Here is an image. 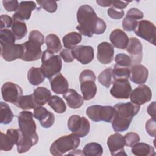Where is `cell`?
Returning a JSON list of instances; mask_svg holds the SVG:
<instances>
[{
    "mask_svg": "<svg viewBox=\"0 0 156 156\" xmlns=\"http://www.w3.org/2000/svg\"><path fill=\"white\" fill-rule=\"evenodd\" d=\"M143 18V13L138 9L135 7L130 9L122 21L123 29L128 32L133 31L137 26L138 20Z\"/></svg>",
    "mask_w": 156,
    "mask_h": 156,
    "instance_id": "17",
    "label": "cell"
},
{
    "mask_svg": "<svg viewBox=\"0 0 156 156\" xmlns=\"http://www.w3.org/2000/svg\"><path fill=\"white\" fill-rule=\"evenodd\" d=\"M132 153L138 156H154L155 155L154 148L145 143H136L132 148Z\"/></svg>",
    "mask_w": 156,
    "mask_h": 156,
    "instance_id": "29",
    "label": "cell"
},
{
    "mask_svg": "<svg viewBox=\"0 0 156 156\" xmlns=\"http://www.w3.org/2000/svg\"><path fill=\"white\" fill-rule=\"evenodd\" d=\"M63 98L66 101L68 107L71 108H79L83 104V97L74 89H68L63 94Z\"/></svg>",
    "mask_w": 156,
    "mask_h": 156,
    "instance_id": "26",
    "label": "cell"
},
{
    "mask_svg": "<svg viewBox=\"0 0 156 156\" xmlns=\"http://www.w3.org/2000/svg\"><path fill=\"white\" fill-rule=\"evenodd\" d=\"M44 41V37L41 32L36 30H32L29 34V40L22 44L24 52L21 59L26 62L38 60L42 55L41 46Z\"/></svg>",
    "mask_w": 156,
    "mask_h": 156,
    "instance_id": "3",
    "label": "cell"
},
{
    "mask_svg": "<svg viewBox=\"0 0 156 156\" xmlns=\"http://www.w3.org/2000/svg\"><path fill=\"white\" fill-rule=\"evenodd\" d=\"M0 27L1 29H7L12 26L13 23V19L9 15H2L0 16Z\"/></svg>",
    "mask_w": 156,
    "mask_h": 156,
    "instance_id": "47",
    "label": "cell"
},
{
    "mask_svg": "<svg viewBox=\"0 0 156 156\" xmlns=\"http://www.w3.org/2000/svg\"><path fill=\"white\" fill-rule=\"evenodd\" d=\"M15 105L23 110L34 109L37 107L32 94L30 95L21 96Z\"/></svg>",
    "mask_w": 156,
    "mask_h": 156,
    "instance_id": "34",
    "label": "cell"
},
{
    "mask_svg": "<svg viewBox=\"0 0 156 156\" xmlns=\"http://www.w3.org/2000/svg\"><path fill=\"white\" fill-rule=\"evenodd\" d=\"M12 31L16 40H21L23 38L27 32L26 23L23 21L13 19Z\"/></svg>",
    "mask_w": 156,
    "mask_h": 156,
    "instance_id": "33",
    "label": "cell"
},
{
    "mask_svg": "<svg viewBox=\"0 0 156 156\" xmlns=\"http://www.w3.org/2000/svg\"><path fill=\"white\" fill-rule=\"evenodd\" d=\"M49 81L52 91L56 94H64L68 90V82L60 73L51 77Z\"/></svg>",
    "mask_w": 156,
    "mask_h": 156,
    "instance_id": "24",
    "label": "cell"
},
{
    "mask_svg": "<svg viewBox=\"0 0 156 156\" xmlns=\"http://www.w3.org/2000/svg\"><path fill=\"white\" fill-rule=\"evenodd\" d=\"M114 108L116 113L112 122V126L116 132H124L129 129L133 118L138 114L140 106L128 102L115 104Z\"/></svg>",
    "mask_w": 156,
    "mask_h": 156,
    "instance_id": "2",
    "label": "cell"
},
{
    "mask_svg": "<svg viewBox=\"0 0 156 156\" xmlns=\"http://www.w3.org/2000/svg\"><path fill=\"white\" fill-rule=\"evenodd\" d=\"M97 4L102 7H108L112 5V1H104V0H97Z\"/></svg>",
    "mask_w": 156,
    "mask_h": 156,
    "instance_id": "51",
    "label": "cell"
},
{
    "mask_svg": "<svg viewBox=\"0 0 156 156\" xmlns=\"http://www.w3.org/2000/svg\"><path fill=\"white\" fill-rule=\"evenodd\" d=\"M116 113L114 107L100 105H93L88 107L86 110V115L94 122L101 121L112 122Z\"/></svg>",
    "mask_w": 156,
    "mask_h": 156,
    "instance_id": "7",
    "label": "cell"
},
{
    "mask_svg": "<svg viewBox=\"0 0 156 156\" xmlns=\"http://www.w3.org/2000/svg\"><path fill=\"white\" fill-rule=\"evenodd\" d=\"M148 114L154 118H155V102H152L149 105L147 109Z\"/></svg>",
    "mask_w": 156,
    "mask_h": 156,
    "instance_id": "50",
    "label": "cell"
},
{
    "mask_svg": "<svg viewBox=\"0 0 156 156\" xmlns=\"http://www.w3.org/2000/svg\"><path fill=\"white\" fill-rule=\"evenodd\" d=\"M60 56L62 57V58H63L64 62H65L66 63L72 62L74 59L71 49H63L60 53Z\"/></svg>",
    "mask_w": 156,
    "mask_h": 156,
    "instance_id": "48",
    "label": "cell"
},
{
    "mask_svg": "<svg viewBox=\"0 0 156 156\" xmlns=\"http://www.w3.org/2000/svg\"><path fill=\"white\" fill-rule=\"evenodd\" d=\"M80 141L79 137L74 133L62 136L52 143L50 152L53 155H62L68 151L75 150Z\"/></svg>",
    "mask_w": 156,
    "mask_h": 156,
    "instance_id": "4",
    "label": "cell"
},
{
    "mask_svg": "<svg viewBox=\"0 0 156 156\" xmlns=\"http://www.w3.org/2000/svg\"><path fill=\"white\" fill-rule=\"evenodd\" d=\"M41 69L40 68L32 67L27 73V79L29 83L33 85H38L45 79Z\"/></svg>",
    "mask_w": 156,
    "mask_h": 156,
    "instance_id": "30",
    "label": "cell"
},
{
    "mask_svg": "<svg viewBox=\"0 0 156 156\" xmlns=\"http://www.w3.org/2000/svg\"><path fill=\"white\" fill-rule=\"evenodd\" d=\"M13 114L10 110L9 105L4 102L0 103V122L3 124H7L12 122L13 118Z\"/></svg>",
    "mask_w": 156,
    "mask_h": 156,
    "instance_id": "35",
    "label": "cell"
},
{
    "mask_svg": "<svg viewBox=\"0 0 156 156\" xmlns=\"http://www.w3.org/2000/svg\"><path fill=\"white\" fill-rule=\"evenodd\" d=\"M33 115L44 128H49L54 123L55 117L54 114L42 106H37L35 108Z\"/></svg>",
    "mask_w": 156,
    "mask_h": 156,
    "instance_id": "20",
    "label": "cell"
},
{
    "mask_svg": "<svg viewBox=\"0 0 156 156\" xmlns=\"http://www.w3.org/2000/svg\"><path fill=\"white\" fill-rule=\"evenodd\" d=\"M112 75L114 80H128L130 76V69L129 67H125L115 64L112 69Z\"/></svg>",
    "mask_w": 156,
    "mask_h": 156,
    "instance_id": "36",
    "label": "cell"
},
{
    "mask_svg": "<svg viewBox=\"0 0 156 156\" xmlns=\"http://www.w3.org/2000/svg\"><path fill=\"white\" fill-rule=\"evenodd\" d=\"M133 31L137 36L155 45L156 27L151 21L147 20L138 21L137 26Z\"/></svg>",
    "mask_w": 156,
    "mask_h": 156,
    "instance_id": "10",
    "label": "cell"
},
{
    "mask_svg": "<svg viewBox=\"0 0 156 156\" xmlns=\"http://www.w3.org/2000/svg\"><path fill=\"white\" fill-rule=\"evenodd\" d=\"M107 143L112 155H127L124 149V138L121 134L116 132L111 135L108 137Z\"/></svg>",
    "mask_w": 156,
    "mask_h": 156,
    "instance_id": "15",
    "label": "cell"
},
{
    "mask_svg": "<svg viewBox=\"0 0 156 156\" xmlns=\"http://www.w3.org/2000/svg\"><path fill=\"white\" fill-rule=\"evenodd\" d=\"M16 38L12 30L8 29L0 30V43L1 44L15 43Z\"/></svg>",
    "mask_w": 156,
    "mask_h": 156,
    "instance_id": "40",
    "label": "cell"
},
{
    "mask_svg": "<svg viewBox=\"0 0 156 156\" xmlns=\"http://www.w3.org/2000/svg\"><path fill=\"white\" fill-rule=\"evenodd\" d=\"M20 130L9 129L6 134L1 132V149L5 151H10L16 144L20 136Z\"/></svg>",
    "mask_w": 156,
    "mask_h": 156,
    "instance_id": "18",
    "label": "cell"
},
{
    "mask_svg": "<svg viewBox=\"0 0 156 156\" xmlns=\"http://www.w3.org/2000/svg\"><path fill=\"white\" fill-rule=\"evenodd\" d=\"M96 79V75L91 70L85 69L81 72L79 76V81L80 90L84 100H90L96 95L97 92V87L95 84Z\"/></svg>",
    "mask_w": 156,
    "mask_h": 156,
    "instance_id": "6",
    "label": "cell"
},
{
    "mask_svg": "<svg viewBox=\"0 0 156 156\" xmlns=\"http://www.w3.org/2000/svg\"><path fill=\"white\" fill-rule=\"evenodd\" d=\"M33 117L34 115L30 112H21L18 116L20 130L25 136L38 137L36 133V124Z\"/></svg>",
    "mask_w": 156,
    "mask_h": 156,
    "instance_id": "9",
    "label": "cell"
},
{
    "mask_svg": "<svg viewBox=\"0 0 156 156\" xmlns=\"http://www.w3.org/2000/svg\"><path fill=\"white\" fill-rule=\"evenodd\" d=\"M45 43L47 50L52 54L58 52L62 48V45L58 37L54 34H50L46 36Z\"/></svg>",
    "mask_w": 156,
    "mask_h": 156,
    "instance_id": "31",
    "label": "cell"
},
{
    "mask_svg": "<svg viewBox=\"0 0 156 156\" xmlns=\"http://www.w3.org/2000/svg\"><path fill=\"white\" fill-rule=\"evenodd\" d=\"M1 94L5 102L15 104L23 96V90L18 85L11 82H7L2 86Z\"/></svg>",
    "mask_w": 156,
    "mask_h": 156,
    "instance_id": "11",
    "label": "cell"
},
{
    "mask_svg": "<svg viewBox=\"0 0 156 156\" xmlns=\"http://www.w3.org/2000/svg\"><path fill=\"white\" fill-rule=\"evenodd\" d=\"M114 56L113 46L108 42H102L98 46L97 58L102 64L110 63Z\"/></svg>",
    "mask_w": 156,
    "mask_h": 156,
    "instance_id": "22",
    "label": "cell"
},
{
    "mask_svg": "<svg viewBox=\"0 0 156 156\" xmlns=\"http://www.w3.org/2000/svg\"><path fill=\"white\" fill-rule=\"evenodd\" d=\"M1 54L2 57L7 62L13 61L21 58L23 56L24 49L22 44H1Z\"/></svg>",
    "mask_w": 156,
    "mask_h": 156,
    "instance_id": "14",
    "label": "cell"
},
{
    "mask_svg": "<svg viewBox=\"0 0 156 156\" xmlns=\"http://www.w3.org/2000/svg\"><path fill=\"white\" fill-rule=\"evenodd\" d=\"M32 94L37 106L45 105L51 97V91L48 88L43 87H39L35 89Z\"/></svg>",
    "mask_w": 156,
    "mask_h": 156,
    "instance_id": "28",
    "label": "cell"
},
{
    "mask_svg": "<svg viewBox=\"0 0 156 156\" xmlns=\"http://www.w3.org/2000/svg\"><path fill=\"white\" fill-rule=\"evenodd\" d=\"M130 1H112V5L113 7L120 9V10H122L123 9L126 8L128 4L130 2Z\"/></svg>",
    "mask_w": 156,
    "mask_h": 156,
    "instance_id": "49",
    "label": "cell"
},
{
    "mask_svg": "<svg viewBox=\"0 0 156 156\" xmlns=\"http://www.w3.org/2000/svg\"><path fill=\"white\" fill-rule=\"evenodd\" d=\"M71 51L74 58L83 65L90 63L94 58V49L91 46H76Z\"/></svg>",
    "mask_w": 156,
    "mask_h": 156,
    "instance_id": "16",
    "label": "cell"
},
{
    "mask_svg": "<svg viewBox=\"0 0 156 156\" xmlns=\"http://www.w3.org/2000/svg\"><path fill=\"white\" fill-rule=\"evenodd\" d=\"M82 151L83 154L86 156H101L103 153V149L100 144L93 142L87 144Z\"/></svg>",
    "mask_w": 156,
    "mask_h": 156,
    "instance_id": "37",
    "label": "cell"
},
{
    "mask_svg": "<svg viewBox=\"0 0 156 156\" xmlns=\"http://www.w3.org/2000/svg\"><path fill=\"white\" fill-rule=\"evenodd\" d=\"M142 48V44L138 38L135 37L129 38L126 50L130 55V57L133 65L139 64L141 62Z\"/></svg>",
    "mask_w": 156,
    "mask_h": 156,
    "instance_id": "19",
    "label": "cell"
},
{
    "mask_svg": "<svg viewBox=\"0 0 156 156\" xmlns=\"http://www.w3.org/2000/svg\"><path fill=\"white\" fill-rule=\"evenodd\" d=\"M132 91V87L128 80H114L110 93L117 99H128Z\"/></svg>",
    "mask_w": 156,
    "mask_h": 156,
    "instance_id": "12",
    "label": "cell"
},
{
    "mask_svg": "<svg viewBox=\"0 0 156 156\" xmlns=\"http://www.w3.org/2000/svg\"><path fill=\"white\" fill-rule=\"evenodd\" d=\"M130 99L133 104L143 105L151 100L152 91L148 86L141 84L131 91Z\"/></svg>",
    "mask_w": 156,
    "mask_h": 156,
    "instance_id": "13",
    "label": "cell"
},
{
    "mask_svg": "<svg viewBox=\"0 0 156 156\" xmlns=\"http://www.w3.org/2000/svg\"><path fill=\"white\" fill-rule=\"evenodd\" d=\"M107 13L108 16L115 20H118L122 18L124 15V12L123 10H120L118 9H116L113 6L110 7L108 10Z\"/></svg>",
    "mask_w": 156,
    "mask_h": 156,
    "instance_id": "44",
    "label": "cell"
},
{
    "mask_svg": "<svg viewBox=\"0 0 156 156\" xmlns=\"http://www.w3.org/2000/svg\"><path fill=\"white\" fill-rule=\"evenodd\" d=\"M125 145L127 147H132L135 144L139 142L140 138L136 133L135 132H129L127 133L124 136Z\"/></svg>",
    "mask_w": 156,
    "mask_h": 156,
    "instance_id": "43",
    "label": "cell"
},
{
    "mask_svg": "<svg viewBox=\"0 0 156 156\" xmlns=\"http://www.w3.org/2000/svg\"><path fill=\"white\" fill-rule=\"evenodd\" d=\"M68 127L73 133L79 138H83L89 133L90 124L86 118L77 115H73L68 119Z\"/></svg>",
    "mask_w": 156,
    "mask_h": 156,
    "instance_id": "8",
    "label": "cell"
},
{
    "mask_svg": "<svg viewBox=\"0 0 156 156\" xmlns=\"http://www.w3.org/2000/svg\"><path fill=\"white\" fill-rule=\"evenodd\" d=\"M77 20L79 24L76 29L81 34L88 37H91L93 34H103L107 27L105 21L98 17L94 9L87 4L79 8Z\"/></svg>",
    "mask_w": 156,
    "mask_h": 156,
    "instance_id": "1",
    "label": "cell"
},
{
    "mask_svg": "<svg viewBox=\"0 0 156 156\" xmlns=\"http://www.w3.org/2000/svg\"><path fill=\"white\" fill-rule=\"evenodd\" d=\"M155 118H152L149 119L146 123V130L147 133L151 136H155Z\"/></svg>",
    "mask_w": 156,
    "mask_h": 156,
    "instance_id": "45",
    "label": "cell"
},
{
    "mask_svg": "<svg viewBox=\"0 0 156 156\" xmlns=\"http://www.w3.org/2000/svg\"><path fill=\"white\" fill-rule=\"evenodd\" d=\"M48 105L53 109L56 113H63L66 110V105L63 99L58 96H52L48 102Z\"/></svg>",
    "mask_w": 156,
    "mask_h": 156,
    "instance_id": "38",
    "label": "cell"
},
{
    "mask_svg": "<svg viewBox=\"0 0 156 156\" xmlns=\"http://www.w3.org/2000/svg\"><path fill=\"white\" fill-rule=\"evenodd\" d=\"M129 40V38L127 34L119 29H115L110 35V40L112 44L118 49H126L128 45Z\"/></svg>",
    "mask_w": 156,
    "mask_h": 156,
    "instance_id": "25",
    "label": "cell"
},
{
    "mask_svg": "<svg viewBox=\"0 0 156 156\" xmlns=\"http://www.w3.org/2000/svg\"><path fill=\"white\" fill-rule=\"evenodd\" d=\"M62 67V62L60 55H54L47 49L42 53L40 68L48 79L59 73Z\"/></svg>",
    "mask_w": 156,
    "mask_h": 156,
    "instance_id": "5",
    "label": "cell"
},
{
    "mask_svg": "<svg viewBox=\"0 0 156 156\" xmlns=\"http://www.w3.org/2000/svg\"><path fill=\"white\" fill-rule=\"evenodd\" d=\"M115 61L116 62V64L119 66L130 67L132 65V60L130 57L124 53L118 54L115 56Z\"/></svg>",
    "mask_w": 156,
    "mask_h": 156,
    "instance_id": "42",
    "label": "cell"
},
{
    "mask_svg": "<svg viewBox=\"0 0 156 156\" xmlns=\"http://www.w3.org/2000/svg\"><path fill=\"white\" fill-rule=\"evenodd\" d=\"M98 81L102 85L106 88H109L114 81L112 75V68H108L102 71L98 76Z\"/></svg>",
    "mask_w": 156,
    "mask_h": 156,
    "instance_id": "39",
    "label": "cell"
},
{
    "mask_svg": "<svg viewBox=\"0 0 156 156\" xmlns=\"http://www.w3.org/2000/svg\"><path fill=\"white\" fill-rule=\"evenodd\" d=\"M130 79L136 84L144 83L148 78L149 72L147 69L143 65H133L130 68Z\"/></svg>",
    "mask_w": 156,
    "mask_h": 156,
    "instance_id": "23",
    "label": "cell"
},
{
    "mask_svg": "<svg viewBox=\"0 0 156 156\" xmlns=\"http://www.w3.org/2000/svg\"><path fill=\"white\" fill-rule=\"evenodd\" d=\"M38 141V137H29L24 135L20 130L18 140L16 143L17 151L19 154L27 152Z\"/></svg>",
    "mask_w": 156,
    "mask_h": 156,
    "instance_id": "27",
    "label": "cell"
},
{
    "mask_svg": "<svg viewBox=\"0 0 156 156\" xmlns=\"http://www.w3.org/2000/svg\"><path fill=\"white\" fill-rule=\"evenodd\" d=\"M36 2L41 8L44 9L48 12L54 13L57 10V4L56 1L51 0H43L37 1Z\"/></svg>",
    "mask_w": 156,
    "mask_h": 156,
    "instance_id": "41",
    "label": "cell"
},
{
    "mask_svg": "<svg viewBox=\"0 0 156 156\" xmlns=\"http://www.w3.org/2000/svg\"><path fill=\"white\" fill-rule=\"evenodd\" d=\"M2 4L4 9L7 12L16 11L19 6V2L18 1H2Z\"/></svg>",
    "mask_w": 156,
    "mask_h": 156,
    "instance_id": "46",
    "label": "cell"
},
{
    "mask_svg": "<svg viewBox=\"0 0 156 156\" xmlns=\"http://www.w3.org/2000/svg\"><path fill=\"white\" fill-rule=\"evenodd\" d=\"M37 7V5L34 1H21L17 10L13 15V19L20 21L28 20L30 18L31 13Z\"/></svg>",
    "mask_w": 156,
    "mask_h": 156,
    "instance_id": "21",
    "label": "cell"
},
{
    "mask_svg": "<svg viewBox=\"0 0 156 156\" xmlns=\"http://www.w3.org/2000/svg\"><path fill=\"white\" fill-rule=\"evenodd\" d=\"M82 41L81 34L76 32H71L67 34L62 38V41L65 48L67 49H72L73 48Z\"/></svg>",
    "mask_w": 156,
    "mask_h": 156,
    "instance_id": "32",
    "label": "cell"
}]
</instances>
